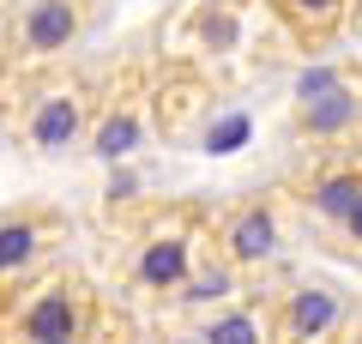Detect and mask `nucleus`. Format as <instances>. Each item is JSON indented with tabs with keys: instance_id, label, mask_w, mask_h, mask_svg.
Returning a JSON list of instances; mask_svg holds the SVG:
<instances>
[{
	"instance_id": "f257e3e1",
	"label": "nucleus",
	"mask_w": 362,
	"mask_h": 344,
	"mask_svg": "<svg viewBox=\"0 0 362 344\" xmlns=\"http://www.w3.org/2000/svg\"><path fill=\"white\" fill-rule=\"evenodd\" d=\"M103 290L66 260L25 272V278L0 284V344H37V338H66L103 320Z\"/></svg>"
},
{
	"instance_id": "f03ea898",
	"label": "nucleus",
	"mask_w": 362,
	"mask_h": 344,
	"mask_svg": "<svg viewBox=\"0 0 362 344\" xmlns=\"http://www.w3.org/2000/svg\"><path fill=\"white\" fill-rule=\"evenodd\" d=\"M211 260V205L199 200H169L133 236L127 254V284L145 302H175L181 284Z\"/></svg>"
},
{
	"instance_id": "7ed1b4c3",
	"label": "nucleus",
	"mask_w": 362,
	"mask_h": 344,
	"mask_svg": "<svg viewBox=\"0 0 362 344\" xmlns=\"http://www.w3.org/2000/svg\"><path fill=\"white\" fill-rule=\"evenodd\" d=\"M362 308L332 278H290L266 296V344H356Z\"/></svg>"
},
{
	"instance_id": "20e7f679",
	"label": "nucleus",
	"mask_w": 362,
	"mask_h": 344,
	"mask_svg": "<svg viewBox=\"0 0 362 344\" xmlns=\"http://www.w3.org/2000/svg\"><path fill=\"white\" fill-rule=\"evenodd\" d=\"M97 103H103V91L90 85L85 73H49L42 67V73H30L25 103H18V139L37 157H61L90 133Z\"/></svg>"
},
{
	"instance_id": "39448f33",
	"label": "nucleus",
	"mask_w": 362,
	"mask_h": 344,
	"mask_svg": "<svg viewBox=\"0 0 362 344\" xmlns=\"http://www.w3.org/2000/svg\"><path fill=\"white\" fill-rule=\"evenodd\" d=\"M290 121H296V139L308 151H332L350 145L362 127V73L356 67L320 61L296 79V97H290Z\"/></svg>"
},
{
	"instance_id": "423d86ee",
	"label": "nucleus",
	"mask_w": 362,
	"mask_h": 344,
	"mask_svg": "<svg viewBox=\"0 0 362 344\" xmlns=\"http://www.w3.org/2000/svg\"><path fill=\"white\" fill-rule=\"evenodd\" d=\"M97 25V0H18L6 18V67L42 73L61 55H73Z\"/></svg>"
},
{
	"instance_id": "0eeeda50",
	"label": "nucleus",
	"mask_w": 362,
	"mask_h": 344,
	"mask_svg": "<svg viewBox=\"0 0 362 344\" xmlns=\"http://www.w3.org/2000/svg\"><path fill=\"white\" fill-rule=\"evenodd\" d=\"M284 229H290L284 193H247V200L211 212V254H218L235 278H254V272H266L272 260H278Z\"/></svg>"
},
{
	"instance_id": "6e6552de",
	"label": "nucleus",
	"mask_w": 362,
	"mask_h": 344,
	"mask_svg": "<svg viewBox=\"0 0 362 344\" xmlns=\"http://www.w3.org/2000/svg\"><path fill=\"white\" fill-rule=\"evenodd\" d=\"M61 242H66V212L61 205H42V200H25V205H0V284L25 278V272L61 260Z\"/></svg>"
},
{
	"instance_id": "1a4fd4ad",
	"label": "nucleus",
	"mask_w": 362,
	"mask_h": 344,
	"mask_svg": "<svg viewBox=\"0 0 362 344\" xmlns=\"http://www.w3.org/2000/svg\"><path fill=\"white\" fill-rule=\"evenodd\" d=\"M145 109H151V91H145L139 67H127L121 73L115 91H103V103H97V121H90V151L97 157H121L133 151V145L145 139Z\"/></svg>"
},
{
	"instance_id": "9d476101",
	"label": "nucleus",
	"mask_w": 362,
	"mask_h": 344,
	"mask_svg": "<svg viewBox=\"0 0 362 344\" xmlns=\"http://www.w3.org/2000/svg\"><path fill=\"white\" fill-rule=\"evenodd\" d=\"M356 6L362 0H266V13L278 18V30H284L296 49H308V55L332 49V42L356 25Z\"/></svg>"
},
{
	"instance_id": "9b49d317",
	"label": "nucleus",
	"mask_w": 362,
	"mask_h": 344,
	"mask_svg": "<svg viewBox=\"0 0 362 344\" xmlns=\"http://www.w3.org/2000/svg\"><path fill=\"white\" fill-rule=\"evenodd\" d=\"M187 344H266V296H218V308L194 326Z\"/></svg>"
},
{
	"instance_id": "f8f14e48",
	"label": "nucleus",
	"mask_w": 362,
	"mask_h": 344,
	"mask_svg": "<svg viewBox=\"0 0 362 344\" xmlns=\"http://www.w3.org/2000/svg\"><path fill=\"white\" fill-rule=\"evenodd\" d=\"M37 344H133V326L121 308H103V320L85 332H66V338H37Z\"/></svg>"
},
{
	"instance_id": "ddd939ff",
	"label": "nucleus",
	"mask_w": 362,
	"mask_h": 344,
	"mask_svg": "<svg viewBox=\"0 0 362 344\" xmlns=\"http://www.w3.org/2000/svg\"><path fill=\"white\" fill-rule=\"evenodd\" d=\"M356 25H362V6H356Z\"/></svg>"
},
{
	"instance_id": "4468645a",
	"label": "nucleus",
	"mask_w": 362,
	"mask_h": 344,
	"mask_svg": "<svg viewBox=\"0 0 362 344\" xmlns=\"http://www.w3.org/2000/svg\"><path fill=\"white\" fill-rule=\"evenodd\" d=\"M356 344H362V338H356Z\"/></svg>"
}]
</instances>
